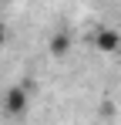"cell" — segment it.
<instances>
[{
	"label": "cell",
	"instance_id": "obj_3",
	"mask_svg": "<svg viewBox=\"0 0 121 125\" xmlns=\"http://www.w3.org/2000/svg\"><path fill=\"white\" fill-rule=\"evenodd\" d=\"M94 47H98L101 54H118L121 51V34L114 27H101L98 34H94Z\"/></svg>",
	"mask_w": 121,
	"mask_h": 125
},
{
	"label": "cell",
	"instance_id": "obj_2",
	"mask_svg": "<svg viewBox=\"0 0 121 125\" xmlns=\"http://www.w3.org/2000/svg\"><path fill=\"white\" fill-rule=\"evenodd\" d=\"M71 47H74V34H71L67 27L54 31V34H51V41H47V51H51V58H57V61L71 54Z\"/></svg>",
	"mask_w": 121,
	"mask_h": 125
},
{
	"label": "cell",
	"instance_id": "obj_1",
	"mask_svg": "<svg viewBox=\"0 0 121 125\" xmlns=\"http://www.w3.org/2000/svg\"><path fill=\"white\" fill-rule=\"evenodd\" d=\"M0 108H3V115H10V118L27 115V108H30V91H27L24 84H10V88L3 91V98H0Z\"/></svg>",
	"mask_w": 121,
	"mask_h": 125
},
{
	"label": "cell",
	"instance_id": "obj_4",
	"mask_svg": "<svg viewBox=\"0 0 121 125\" xmlns=\"http://www.w3.org/2000/svg\"><path fill=\"white\" fill-rule=\"evenodd\" d=\"M3 44H7V27L0 24V47H3Z\"/></svg>",
	"mask_w": 121,
	"mask_h": 125
}]
</instances>
